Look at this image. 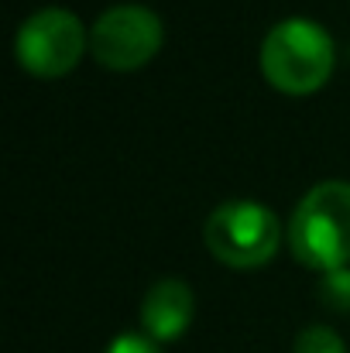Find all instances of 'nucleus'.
<instances>
[{"instance_id": "nucleus-7", "label": "nucleus", "mask_w": 350, "mask_h": 353, "mask_svg": "<svg viewBox=\"0 0 350 353\" xmlns=\"http://www.w3.org/2000/svg\"><path fill=\"white\" fill-rule=\"evenodd\" d=\"M292 353H347V347L330 326H309L295 336Z\"/></svg>"}, {"instance_id": "nucleus-6", "label": "nucleus", "mask_w": 350, "mask_h": 353, "mask_svg": "<svg viewBox=\"0 0 350 353\" xmlns=\"http://www.w3.org/2000/svg\"><path fill=\"white\" fill-rule=\"evenodd\" d=\"M196 312V295L182 278H158L141 302V326L144 336H151L155 343H172L179 340Z\"/></svg>"}, {"instance_id": "nucleus-3", "label": "nucleus", "mask_w": 350, "mask_h": 353, "mask_svg": "<svg viewBox=\"0 0 350 353\" xmlns=\"http://www.w3.org/2000/svg\"><path fill=\"white\" fill-rule=\"evenodd\" d=\"M278 216L254 203V199H231L206 216L203 240L210 254L231 268H261L278 250Z\"/></svg>"}, {"instance_id": "nucleus-1", "label": "nucleus", "mask_w": 350, "mask_h": 353, "mask_svg": "<svg viewBox=\"0 0 350 353\" xmlns=\"http://www.w3.org/2000/svg\"><path fill=\"white\" fill-rule=\"evenodd\" d=\"M289 243L299 264L313 271H340L350 264V182L313 185L289 223Z\"/></svg>"}, {"instance_id": "nucleus-8", "label": "nucleus", "mask_w": 350, "mask_h": 353, "mask_svg": "<svg viewBox=\"0 0 350 353\" xmlns=\"http://www.w3.org/2000/svg\"><path fill=\"white\" fill-rule=\"evenodd\" d=\"M323 299L340 309V312H350V271L340 268V271H330L323 278Z\"/></svg>"}, {"instance_id": "nucleus-9", "label": "nucleus", "mask_w": 350, "mask_h": 353, "mask_svg": "<svg viewBox=\"0 0 350 353\" xmlns=\"http://www.w3.org/2000/svg\"><path fill=\"white\" fill-rule=\"evenodd\" d=\"M104 353H162L158 343L151 336H137V333H120L114 343L107 347Z\"/></svg>"}, {"instance_id": "nucleus-4", "label": "nucleus", "mask_w": 350, "mask_h": 353, "mask_svg": "<svg viewBox=\"0 0 350 353\" xmlns=\"http://www.w3.org/2000/svg\"><path fill=\"white\" fill-rule=\"evenodd\" d=\"M90 45V31L66 7H41L21 21L14 38V55L24 72L55 79L76 69L83 48Z\"/></svg>"}, {"instance_id": "nucleus-2", "label": "nucleus", "mask_w": 350, "mask_h": 353, "mask_svg": "<svg viewBox=\"0 0 350 353\" xmlns=\"http://www.w3.org/2000/svg\"><path fill=\"white\" fill-rule=\"evenodd\" d=\"M333 59L337 52L327 28L306 17L278 21L261 41V72L275 90L289 97L316 93L330 79Z\"/></svg>"}, {"instance_id": "nucleus-5", "label": "nucleus", "mask_w": 350, "mask_h": 353, "mask_svg": "<svg viewBox=\"0 0 350 353\" xmlns=\"http://www.w3.org/2000/svg\"><path fill=\"white\" fill-rule=\"evenodd\" d=\"M165 41L162 17L144 3H117L90 28V52L104 69L134 72L148 65Z\"/></svg>"}]
</instances>
